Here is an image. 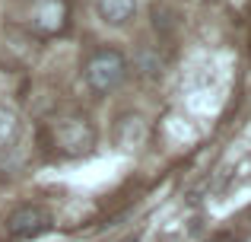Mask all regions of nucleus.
<instances>
[{
	"label": "nucleus",
	"mask_w": 251,
	"mask_h": 242,
	"mask_svg": "<svg viewBox=\"0 0 251 242\" xmlns=\"http://www.w3.org/2000/svg\"><path fill=\"white\" fill-rule=\"evenodd\" d=\"M83 77L89 83V89L96 93H111V89L121 86V80L127 77V57L115 48H99L86 57Z\"/></svg>",
	"instance_id": "f257e3e1"
},
{
	"label": "nucleus",
	"mask_w": 251,
	"mask_h": 242,
	"mask_svg": "<svg viewBox=\"0 0 251 242\" xmlns=\"http://www.w3.org/2000/svg\"><path fill=\"white\" fill-rule=\"evenodd\" d=\"M48 230H51V214L38 204L16 207V211L10 214V220H6V233H10L13 239H35Z\"/></svg>",
	"instance_id": "f03ea898"
},
{
	"label": "nucleus",
	"mask_w": 251,
	"mask_h": 242,
	"mask_svg": "<svg viewBox=\"0 0 251 242\" xmlns=\"http://www.w3.org/2000/svg\"><path fill=\"white\" fill-rule=\"evenodd\" d=\"M54 140L64 153H86L96 143V134L83 118H64L54 124Z\"/></svg>",
	"instance_id": "7ed1b4c3"
},
{
	"label": "nucleus",
	"mask_w": 251,
	"mask_h": 242,
	"mask_svg": "<svg viewBox=\"0 0 251 242\" xmlns=\"http://www.w3.org/2000/svg\"><path fill=\"white\" fill-rule=\"evenodd\" d=\"M32 19L42 32H61L64 19H67V6H64V0H38Z\"/></svg>",
	"instance_id": "20e7f679"
},
{
	"label": "nucleus",
	"mask_w": 251,
	"mask_h": 242,
	"mask_svg": "<svg viewBox=\"0 0 251 242\" xmlns=\"http://www.w3.org/2000/svg\"><path fill=\"white\" fill-rule=\"evenodd\" d=\"M96 13L105 26H127L137 16V0H96Z\"/></svg>",
	"instance_id": "39448f33"
},
{
	"label": "nucleus",
	"mask_w": 251,
	"mask_h": 242,
	"mask_svg": "<svg viewBox=\"0 0 251 242\" xmlns=\"http://www.w3.org/2000/svg\"><path fill=\"white\" fill-rule=\"evenodd\" d=\"M19 140V118L10 108H0V150H10Z\"/></svg>",
	"instance_id": "423d86ee"
}]
</instances>
